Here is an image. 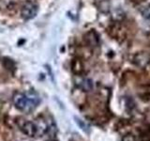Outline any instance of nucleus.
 Wrapping results in <instances>:
<instances>
[{
	"label": "nucleus",
	"instance_id": "obj_7",
	"mask_svg": "<svg viewBox=\"0 0 150 141\" xmlns=\"http://www.w3.org/2000/svg\"><path fill=\"white\" fill-rule=\"evenodd\" d=\"M140 140L141 141H150V126L142 130L140 135Z\"/></svg>",
	"mask_w": 150,
	"mask_h": 141
},
{
	"label": "nucleus",
	"instance_id": "obj_9",
	"mask_svg": "<svg viewBox=\"0 0 150 141\" xmlns=\"http://www.w3.org/2000/svg\"><path fill=\"white\" fill-rule=\"evenodd\" d=\"M81 87H82V88L83 89V90H86V91L91 90L92 88H93L92 81H91V80H89V79H84V80H83Z\"/></svg>",
	"mask_w": 150,
	"mask_h": 141
},
{
	"label": "nucleus",
	"instance_id": "obj_6",
	"mask_svg": "<svg viewBox=\"0 0 150 141\" xmlns=\"http://www.w3.org/2000/svg\"><path fill=\"white\" fill-rule=\"evenodd\" d=\"M71 70L74 74L80 75L83 72V64L80 58H74L71 61Z\"/></svg>",
	"mask_w": 150,
	"mask_h": 141
},
{
	"label": "nucleus",
	"instance_id": "obj_10",
	"mask_svg": "<svg viewBox=\"0 0 150 141\" xmlns=\"http://www.w3.org/2000/svg\"><path fill=\"white\" fill-rule=\"evenodd\" d=\"M122 141H137L136 137L131 134H128L123 136V138H122Z\"/></svg>",
	"mask_w": 150,
	"mask_h": 141
},
{
	"label": "nucleus",
	"instance_id": "obj_8",
	"mask_svg": "<svg viewBox=\"0 0 150 141\" xmlns=\"http://www.w3.org/2000/svg\"><path fill=\"white\" fill-rule=\"evenodd\" d=\"M141 13H142V16L144 19L150 20V4L145 5V6L141 9Z\"/></svg>",
	"mask_w": 150,
	"mask_h": 141
},
{
	"label": "nucleus",
	"instance_id": "obj_3",
	"mask_svg": "<svg viewBox=\"0 0 150 141\" xmlns=\"http://www.w3.org/2000/svg\"><path fill=\"white\" fill-rule=\"evenodd\" d=\"M18 125L20 127V130L23 132V133L26 135L27 136H30V137H34V136L38 135L40 133L39 126L33 121L25 120L22 121V123L19 122Z\"/></svg>",
	"mask_w": 150,
	"mask_h": 141
},
{
	"label": "nucleus",
	"instance_id": "obj_5",
	"mask_svg": "<svg viewBox=\"0 0 150 141\" xmlns=\"http://www.w3.org/2000/svg\"><path fill=\"white\" fill-rule=\"evenodd\" d=\"M84 40H86V42L89 45V46H98V42H100V39H98V36L95 31H89L87 32L86 36H84Z\"/></svg>",
	"mask_w": 150,
	"mask_h": 141
},
{
	"label": "nucleus",
	"instance_id": "obj_2",
	"mask_svg": "<svg viewBox=\"0 0 150 141\" xmlns=\"http://www.w3.org/2000/svg\"><path fill=\"white\" fill-rule=\"evenodd\" d=\"M39 7L38 5L33 1H25L23 4V7L21 9V15L25 20H30L34 18L37 13Z\"/></svg>",
	"mask_w": 150,
	"mask_h": 141
},
{
	"label": "nucleus",
	"instance_id": "obj_11",
	"mask_svg": "<svg viewBox=\"0 0 150 141\" xmlns=\"http://www.w3.org/2000/svg\"><path fill=\"white\" fill-rule=\"evenodd\" d=\"M75 120H76V122L79 124V126L81 127V128L83 130V131H86V132H87V130H86V123H83V122L81 120H79V119H77V118H75Z\"/></svg>",
	"mask_w": 150,
	"mask_h": 141
},
{
	"label": "nucleus",
	"instance_id": "obj_4",
	"mask_svg": "<svg viewBox=\"0 0 150 141\" xmlns=\"http://www.w3.org/2000/svg\"><path fill=\"white\" fill-rule=\"evenodd\" d=\"M149 61H150V56L147 53H145V52L136 54L133 58V63L140 68L145 67L149 63Z\"/></svg>",
	"mask_w": 150,
	"mask_h": 141
},
{
	"label": "nucleus",
	"instance_id": "obj_1",
	"mask_svg": "<svg viewBox=\"0 0 150 141\" xmlns=\"http://www.w3.org/2000/svg\"><path fill=\"white\" fill-rule=\"evenodd\" d=\"M40 99L34 92L17 93L13 97V103L17 109L25 113H30L40 105Z\"/></svg>",
	"mask_w": 150,
	"mask_h": 141
}]
</instances>
